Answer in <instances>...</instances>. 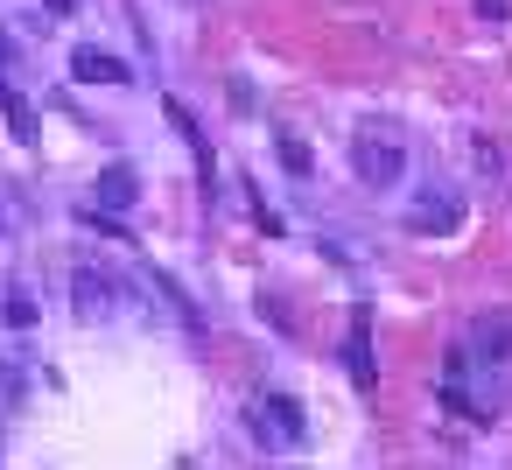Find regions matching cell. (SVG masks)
<instances>
[{"label":"cell","instance_id":"2","mask_svg":"<svg viewBox=\"0 0 512 470\" xmlns=\"http://www.w3.org/2000/svg\"><path fill=\"white\" fill-rule=\"evenodd\" d=\"M351 169H358L372 190H386V183H400V169H407V148H400L393 134H372V127H365V134L351 141Z\"/></svg>","mask_w":512,"mask_h":470},{"label":"cell","instance_id":"4","mask_svg":"<svg viewBox=\"0 0 512 470\" xmlns=\"http://www.w3.org/2000/svg\"><path fill=\"white\" fill-rule=\"evenodd\" d=\"M71 78H78V85H134V71H127L120 57H106V50H92V43H85V50L71 57Z\"/></svg>","mask_w":512,"mask_h":470},{"label":"cell","instance_id":"13","mask_svg":"<svg viewBox=\"0 0 512 470\" xmlns=\"http://www.w3.org/2000/svg\"><path fill=\"white\" fill-rule=\"evenodd\" d=\"M281 162H288V176H309V148L295 134H281Z\"/></svg>","mask_w":512,"mask_h":470},{"label":"cell","instance_id":"6","mask_svg":"<svg viewBox=\"0 0 512 470\" xmlns=\"http://www.w3.org/2000/svg\"><path fill=\"white\" fill-rule=\"evenodd\" d=\"M71 302H78L85 316H113V309H120V288H113L99 267H85V274L71 281Z\"/></svg>","mask_w":512,"mask_h":470},{"label":"cell","instance_id":"14","mask_svg":"<svg viewBox=\"0 0 512 470\" xmlns=\"http://www.w3.org/2000/svg\"><path fill=\"white\" fill-rule=\"evenodd\" d=\"M477 15H484V22H505V15H512V0H477Z\"/></svg>","mask_w":512,"mask_h":470},{"label":"cell","instance_id":"16","mask_svg":"<svg viewBox=\"0 0 512 470\" xmlns=\"http://www.w3.org/2000/svg\"><path fill=\"white\" fill-rule=\"evenodd\" d=\"M50 8H57V15H71V0H50Z\"/></svg>","mask_w":512,"mask_h":470},{"label":"cell","instance_id":"1","mask_svg":"<svg viewBox=\"0 0 512 470\" xmlns=\"http://www.w3.org/2000/svg\"><path fill=\"white\" fill-rule=\"evenodd\" d=\"M463 351L477 358V372H512V309H484L470 323Z\"/></svg>","mask_w":512,"mask_h":470},{"label":"cell","instance_id":"7","mask_svg":"<svg viewBox=\"0 0 512 470\" xmlns=\"http://www.w3.org/2000/svg\"><path fill=\"white\" fill-rule=\"evenodd\" d=\"M0 120H8V134H15V141H29V148L43 141V120H36V106H29V99H22L8 78H0Z\"/></svg>","mask_w":512,"mask_h":470},{"label":"cell","instance_id":"11","mask_svg":"<svg viewBox=\"0 0 512 470\" xmlns=\"http://www.w3.org/2000/svg\"><path fill=\"white\" fill-rule=\"evenodd\" d=\"M148 281H155V288H162V295H169V302H176V316H183V323H190V330H204V309H197V302H190V295H183V281H169V274H162V267H155V274H148Z\"/></svg>","mask_w":512,"mask_h":470},{"label":"cell","instance_id":"8","mask_svg":"<svg viewBox=\"0 0 512 470\" xmlns=\"http://www.w3.org/2000/svg\"><path fill=\"white\" fill-rule=\"evenodd\" d=\"M260 414L274 421V442H302V435H309V414H302V400H288V393H267Z\"/></svg>","mask_w":512,"mask_h":470},{"label":"cell","instance_id":"15","mask_svg":"<svg viewBox=\"0 0 512 470\" xmlns=\"http://www.w3.org/2000/svg\"><path fill=\"white\" fill-rule=\"evenodd\" d=\"M0 64H15V43H8V36H0Z\"/></svg>","mask_w":512,"mask_h":470},{"label":"cell","instance_id":"3","mask_svg":"<svg viewBox=\"0 0 512 470\" xmlns=\"http://www.w3.org/2000/svg\"><path fill=\"white\" fill-rule=\"evenodd\" d=\"M344 372H351L358 386L379 379V365H372V309H351V330H344Z\"/></svg>","mask_w":512,"mask_h":470},{"label":"cell","instance_id":"5","mask_svg":"<svg viewBox=\"0 0 512 470\" xmlns=\"http://www.w3.org/2000/svg\"><path fill=\"white\" fill-rule=\"evenodd\" d=\"M92 197H99L106 211H127V204L141 197V176H134V162H106V169H99V183H92Z\"/></svg>","mask_w":512,"mask_h":470},{"label":"cell","instance_id":"9","mask_svg":"<svg viewBox=\"0 0 512 470\" xmlns=\"http://www.w3.org/2000/svg\"><path fill=\"white\" fill-rule=\"evenodd\" d=\"M162 113H169V127H176V134H183V141L197 148V162H204V176H211V141H204V127H197V113H190L183 99H162Z\"/></svg>","mask_w":512,"mask_h":470},{"label":"cell","instance_id":"10","mask_svg":"<svg viewBox=\"0 0 512 470\" xmlns=\"http://www.w3.org/2000/svg\"><path fill=\"white\" fill-rule=\"evenodd\" d=\"M456 225H463V204H421L407 218V232H456Z\"/></svg>","mask_w":512,"mask_h":470},{"label":"cell","instance_id":"12","mask_svg":"<svg viewBox=\"0 0 512 470\" xmlns=\"http://www.w3.org/2000/svg\"><path fill=\"white\" fill-rule=\"evenodd\" d=\"M8 323H15V330H29V323H36V302H29V288H8Z\"/></svg>","mask_w":512,"mask_h":470}]
</instances>
